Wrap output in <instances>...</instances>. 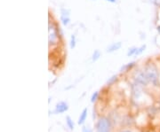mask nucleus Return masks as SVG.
Here are the masks:
<instances>
[{"instance_id":"13","label":"nucleus","mask_w":160,"mask_h":132,"mask_svg":"<svg viewBox=\"0 0 160 132\" xmlns=\"http://www.w3.org/2000/svg\"><path fill=\"white\" fill-rule=\"evenodd\" d=\"M138 47H132L128 50L127 52V56L128 57H132V56H135L136 55V52H137Z\"/></svg>"},{"instance_id":"11","label":"nucleus","mask_w":160,"mask_h":132,"mask_svg":"<svg viewBox=\"0 0 160 132\" xmlns=\"http://www.w3.org/2000/svg\"><path fill=\"white\" fill-rule=\"evenodd\" d=\"M134 66H135V62H131V63L126 64V65H124V66L121 68L120 71H121V72H127V71L131 70Z\"/></svg>"},{"instance_id":"21","label":"nucleus","mask_w":160,"mask_h":132,"mask_svg":"<svg viewBox=\"0 0 160 132\" xmlns=\"http://www.w3.org/2000/svg\"><path fill=\"white\" fill-rule=\"evenodd\" d=\"M108 2H110V3H115L116 2V0H107Z\"/></svg>"},{"instance_id":"15","label":"nucleus","mask_w":160,"mask_h":132,"mask_svg":"<svg viewBox=\"0 0 160 132\" xmlns=\"http://www.w3.org/2000/svg\"><path fill=\"white\" fill-rule=\"evenodd\" d=\"M76 42H77V41H76V35H72L71 37H70V48H71V49H74L75 47H76V45H77Z\"/></svg>"},{"instance_id":"3","label":"nucleus","mask_w":160,"mask_h":132,"mask_svg":"<svg viewBox=\"0 0 160 132\" xmlns=\"http://www.w3.org/2000/svg\"><path fill=\"white\" fill-rule=\"evenodd\" d=\"M48 40H49V44L50 45H53L56 44L58 38H59V34H58V30L56 27L49 23V29H48Z\"/></svg>"},{"instance_id":"16","label":"nucleus","mask_w":160,"mask_h":132,"mask_svg":"<svg viewBox=\"0 0 160 132\" xmlns=\"http://www.w3.org/2000/svg\"><path fill=\"white\" fill-rule=\"evenodd\" d=\"M99 98V92H95L94 93H92V95L91 97V102L92 103H94V102H96V100Z\"/></svg>"},{"instance_id":"12","label":"nucleus","mask_w":160,"mask_h":132,"mask_svg":"<svg viewBox=\"0 0 160 132\" xmlns=\"http://www.w3.org/2000/svg\"><path fill=\"white\" fill-rule=\"evenodd\" d=\"M101 56H102V52H100V50H95L92 53V62L97 61L98 59L101 58Z\"/></svg>"},{"instance_id":"10","label":"nucleus","mask_w":160,"mask_h":132,"mask_svg":"<svg viewBox=\"0 0 160 132\" xmlns=\"http://www.w3.org/2000/svg\"><path fill=\"white\" fill-rule=\"evenodd\" d=\"M66 124H67V126L69 128L70 130H73L75 129V123L73 120L71 119V117L70 116H66Z\"/></svg>"},{"instance_id":"22","label":"nucleus","mask_w":160,"mask_h":132,"mask_svg":"<svg viewBox=\"0 0 160 132\" xmlns=\"http://www.w3.org/2000/svg\"><path fill=\"white\" fill-rule=\"evenodd\" d=\"M158 33L160 34V26H158Z\"/></svg>"},{"instance_id":"9","label":"nucleus","mask_w":160,"mask_h":132,"mask_svg":"<svg viewBox=\"0 0 160 132\" xmlns=\"http://www.w3.org/2000/svg\"><path fill=\"white\" fill-rule=\"evenodd\" d=\"M121 46H122V44H121V42H117V43H113V44H111L107 48V52H114L116 51H118V50H119L120 48H121Z\"/></svg>"},{"instance_id":"14","label":"nucleus","mask_w":160,"mask_h":132,"mask_svg":"<svg viewBox=\"0 0 160 132\" xmlns=\"http://www.w3.org/2000/svg\"><path fill=\"white\" fill-rule=\"evenodd\" d=\"M117 81H118V75H112L110 78H109V80H108V82H107V84H108V85L114 84Z\"/></svg>"},{"instance_id":"8","label":"nucleus","mask_w":160,"mask_h":132,"mask_svg":"<svg viewBox=\"0 0 160 132\" xmlns=\"http://www.w3.org/2000/svg\"><path fill=\"white\" fill-rule=\"evenodd\" d=\"M87 112H88L87 108H84L83 111L81 112V114L79 115V118H78V123L79 125H83L86 122V119H87Z\"/></svg>"},{"instance_id":"2","label":"nucleus","mask_w":160,"mask_h":132,"mask_svg":"<svg viewBox=\"0 0 160 132\" xmlns=\"http://www.w3.org/2000/svg\"><path fill=\"white\" fill-rule=\"evenodd\" d=\"M111 122L109 118L102 116L98 119L95 123V132H110Z\"/></svg>"},{"instance_id":"4","label":"nucleus","mask_w":160,"mask_h":132,"mask_svg":"<svg viewBox=\"0 0 160 132\" xmlns=\"http://www.w3.org/2000/svg\"><path fill=\"white\" fill-rule=\"evenodd\" d=\"M135 83L139 84L140 86H147L149 83V80L145 72H138L134 75Z\"/></svg>"},{"instance_id":"17","label":"nucleus","mask_w":160,"mask_h":132,"mask_svg":"<svg viewBox=\"0 0 160 132\" xmlns=\"http://www.w3.org/2000/svg\"><path fill=\"white\" fill-rule=\"evenodd\" d=\"M145 49H146V45H142L141 47H138L137 52H136V55H135V56L141 55V54L145 51Z\"/></svg>"},{"instance_id":"7","label":"nucleus","mask_w":160,"mask_h":132,"mask_svg":"<svg viewBox=\"0 0 160 132\" xmlns=\"http://www.w3.org/2000/svg\"><path fill=\"white\" fill-rule=\"evenodd\" d=\"M132 95L134 99H138L142 96V91H141V86L137 84V83H134L132 84Z\"/></svg>"},{"instance_id":"18","label":"nucleus","mask_w":160,"mask_h":132,"mask_svg":"<svg viewBox=\"0 0 160 132\" xmlns=\"http://www.w3.org/2000/svg\"><path fill=\"white\" fill-rule=\"evenodd\" d=\"M82 132H92V130L89 127L83 126L82 127Z\"/></svg>"},{"instance_id":"1","label":"nucleus","mask_w":160,"mask_h":132,"mask_svg":"<svg viewBox=\"0 0 160 132\" xmlns=\"http://www.w3.org/2000/svg\"><path fill=\"white\" fill-rule=\"evenodd\" d=\"M146 75L149 78V82L152 83L154 86L158 85V79H159V74H158V70L157 68V67L153 63H149L146 66L145 71Z\"/></svg>"},{"instance_id":"20","label":"nucleus","mask_w":160,"mask_h":132,"mask_svg":"<svg viewBox=\"0 0 160 132\" xmlns=\"http://www.w3.org/2000/svg\"><path fill=\"white\" fill-rule=\"evenodd\" d=\"M120 132H132V131L130 130H121Z\"/></svg>"},{"instance_id":"5","label":"nucleus","mask_w":160,"mask_h":132,"mask_svg":"<svg viewBox=\"0 0 160 132\" xmlns=\"http://www.w3.org/2000/svg\"><path fill=\"white\" fill-rule=\"evenodd\" d=\"M69 110V105L68 103L64 102V101H60L59 103L56 104L55 106V109H54V114H63L65 112H67Z\"/></svg>"},{"instance_id":"19","label":"nucleus","mask_w":160,"mask_h":132,"mask_svg":"<svg viewBox=\"0 0 160 132\" xmlns=\"http://www.w3.org/2000/svg\"><path fill=\"white\" fill-rule=\"evenodd\" d=\"M153 3H154L155 6L160 7V0H153Z\"/></svg>"},{"instance_id":"6","label":"nucleus","mask_w":160,"mask_h":132,"mask_svg":"<svg viewBox=\"0 0 160 132\" xmlns=\"http://www.w3.org/2000/svg\"><path fill=\"white\" fill-rule=\"evenodd\" d=\"M61 20L62 21V24L64 26L69 25L70 22V18H69V11L66 9H62V14H61Z\"/></svg>"}]
</instances>
